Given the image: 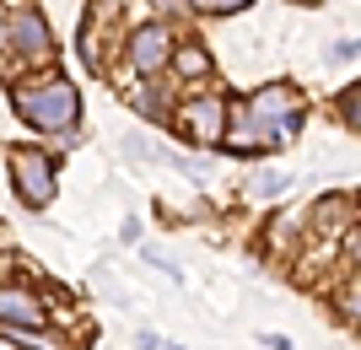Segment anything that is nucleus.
Wrapping results in <instances>:
<instances>
[{
  "label": "nucleus",
  "instance_id": "obj_7",
  "mask_svg": "<svg viewBox=\"0 0 361 350\" xmlns=\"http://www.w3.org/2000/svg\"><path fill=\"white\" fill-rule=\"evenodd\" d=\"M6 339H16V345H27V350H75L71 339L60 335H49V329H0Z\"/></svg>",
  "mask_w": 361,
  "mask_h": 350
},
{
  "label": "nucleus",
  "instance_id": "obj_4",
  "mask_svg": "<svg viewBox=\"0 0 361 350\" xmlns=\"http://www.w3.org/2000/svg\"><path fill=\"white\" fill-rule=\"evenodd\" d=\"M221 119H226L221 97H195V103L183 108V124H189V135H195L200 146H211V140H221Z\"/></svg>",
  "mask_w": 361,
  "mask_h": 350
},
{
  "label": "nucleus",
  "instance_id": "obj_9",
  "mask_svg": "<svg viewBox=\"0 0 361 350\" xmlns=\"http://www.w3.org/2000/svg\"><path fill=\"white\" fill-rule=\"evenodd\" d=\"M281 189H286V173H264L259 178V194H281Z\"/></svg>",
  "mask_w": 361,
  "mask_h": 350
},
{
  "label": "nucleus",
  "instance_id": "obj_5",
  "mask_svg": "<svg viewBox=\"0 0 361 350\" xmlns=\"http://www.w3.org/2000/svg\"><path fill=\"white\" fill-rule=\"evenodd\" d=\"M167 54H173V38H167V27H140L135 44H130V60H135V70H157V65H167Z\"/></svg>",
  "mask_w": 361,
  "mask_h": 350
},
{
  "label": "nucleus",
  "instance_id": "obj_1",
  "mask_svg": "<svg viewBox=\"0 0 361 350\" xmlns=\"http://www.w3.org/2000/svg\"><path fill=\"white\" fill-rule=\"evenodd\" d=\"M16 108H22V119H32V124H71L75 119V92L65 87V81L22 87L16 92Z\"/></svg>",
  "mask_w": 361,
  "mask_h": 350
},
{
  "label": "nucleus",
  "instance_id": "obj_10",
  "mask_svg": "<svg viewBox=\"0 0 361 350\" xmlns=\"http://www.w3.org/2000/svg\"><path fill=\"white\" fill-rule=\"evenodd\" d=\"M238 6H248V0H205V11H238Z\"/></svg>",
  "mask_w": 361,
  "mask_h": 350
},
{
  "label": "nucleus",
  "instance_id": "obj_8",
  "mask_svg": "<svg viewBox=\"0 0 361 350\" xmlns=\"http://www.w3.org/2000/svg\"><path fill=\"white\" fill-rule=\"evenodd\" d=\"M178 70H183V76H200V70H205V54H200V49H183V54H178Z\"/></svg>",
  "mask_w": 361,
  "mask_h": 350
},
{
  "label": "nucleus",
  "instance_id": "obj_11",
  "mask_svg": "<svg viewBox=\"0 0 361 350\" xmlns=\"http://www.w3.org/2000/svg\"><path fill=\"white\" fill-rule=\"evenodd\" d=\"M11 270H16L11 259H0V286H6V280H11Z\"/></svg>",
  "mask_w": 361,
  "mask_h": 350
},
{
  "label": "nucleus",
  "instance_id": "obj_2",
  "mask_svg": "<svg viewBox=\"0 0 361 350\" xmlns=\"http://www.w3.org/2000/svg\"><path fill=\"white\" fill-rule=\"evenodd\" d=\"M11 173H16V194L27 205H49L54 199V162L38 151H11Z\"/></svg>",
  "mask_w": 361,
  "mask_h": 350
},
{
  "label": "nucleus",
  "instance_id": "obj_12",
  "mask_svg": "<svg viewBox=\"0 0 361 350\" xmlns=\"http://www.w3.org/2000/svg\"><path fill=\"white\" fill-rule=\"evenodd\" d=\"M0 32H6V16H0Z\"/></svg>",
  "mask_w": 361,
  "mask_h": 350
},
{
  "label": "nucleus",
  "instance_id": "obj_6",
  "mask_svg": "<svg viewBox=\"0 0 361 350\" xmlns=\"http://www.w3.org/2000/svg\"><path fill=\"white\" fill-rule=\"evenodd\" d=\"M11 44L22 49V54H49V27H44V16L22 6V11L11 16Z\"/></svg>",
  "mask_w": 361,
  "mask_h": 350
},
{
  "label": "nucleus",
  "instance_id": "obj_3",
  "mask_svg": "<svg viewBox=\"0 0 361 350\" xmlns=\"http://www.w3.org/2000/svg\"><path fill=\"white\" fill-rule=\"evenodd\" d=\"M49 307L27 286H0V329H44Z\"/></svg>",
  "mask_w": 361,
  "mask_h": 350
}]
</instances>
